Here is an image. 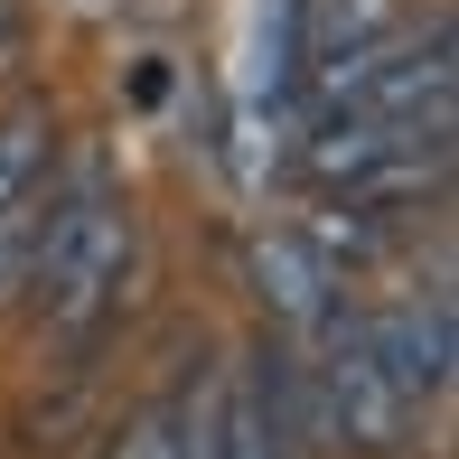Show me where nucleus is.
<instances>
[{"label":"nucleus","mask_w":459,"mask_h":459,"mask_svg":"<svg viewBox=\"0 0 459 459\" xmlns=\"http://www.w3.org/2000/svg\"><path fill=\"white\" fill-rule=\"evenodd\" d=\"M132 254H141V235H132V206H122L103 151H75L56 169L48 206H38V244H29V281L19 290L38 300V319L56 338H94L132 290Z\"/></svg>","instance_id":"nucleus-1"},{"label":"nucleus","mask_w":459,"mask_h":459,"mask_svg":"<svg viewBox=\"0 0 459 459\" xmlns=\"http://www.w3.org/2000/svg\"><path fill=\"white\" fill-rule=\"evenodd\" d=\"M300 347H309V366H319V394H328V422H338V450L403 459V450H412V422H422V403H412V394L385 375V357H375V338H366V309L338 300Z\"/></svg>","instance_id":"nucleus-2"},{"label":"nucleus","mask_w":459,"mask_h":459,"mask_svg":"<svg viewBox=\"0 0 459 459\" xmlns=\"http://www.w3.org/2000/svg\"><path fill=\"white\" fill-rule=\"evenodd\" d=\"M366 338H375L385 375L412 394V403H441V394H450V366H459V338H450V290H422V300L366 309Z\"/></svg>","instance_id":"nucleus-3"},{"label":"nucleus","mask_w":459,"mask_h":459,"mask_svg":"<svg viewBox=\"0 0 459 459\" xmlns=\"http://www.w3.org/2000/svg\"><path fill=\"white\" fill-rule=\"evenodd\" d=\"M254 281H263V309H273L290 338H309V328L338 309V273H328L300 235H263L254 244Z\"/></svg>","instance_id":"nucleus-4"},{"label":"nucleus","mask_w":459,"mask_h":459,"mask_svg":"<svg viewBox=\"0 0 459 459\" xmlns=\"http://www.w3.org/2000/svg\"><path fill=\"white\" fill-rule=\"evenodd\" d=\"M206 459H300V450L281 441L263 385H254V357L216 375V431H206Z\"/></svg>","instance_id":"nucleus-5"},{"label":"nucleus","mask_w":459,"mask_h":459,"mask_svg":"<svg viewBox=\"0 0 459 459\" xmlns=\"http://www.w3.org/2000/svg\"><path fill=\"white\" fill-rule=\"evenodd\" d=\"M300 244L328 263V273H357V263H375V254L394 244V225H385V206H357V197H338V206H328V216L300 235Z\"/></svg>","instance_id":"nucleus-6"},{"label":"nucleus","mask_w":459,"mask_h":459,"mask_svg":"<svg viewBox=\"0 0 459 459\" xmlns=\"http://www.w3.org/2000/svg\"><path fill=\"white\" fill-rule=\"evenodd\" d=\"M38 178H48V113L29 103V113H10V122H0V206H10V197H29Z\"/></svg>","instance_id":"nucleus-7"},{"label":"nucleus","mask_w":459,"mask_h":459,"mask_svg":"<svg viewBox=\"0 0 459 459\" xmlns=\"http://www.w3.org/2000/svg\"><path fill=\"white\" fill-rule=\"evenodd\" d=\"M113 459H178L169 412H132V422H122V441H113Z\"/></svg>","instance_id":"nucleus-8"},{"label":"nucleus","mask_w":459,"mask_h":459,"mask_svg":"<svg viewBox=\"0 0 459 459\" xmlns=\"http://www.w3.org/2000/svg\"><path fill=\"white\" fill-rule=\"evenodd\" d=\"M19 48V0H0V56Z\"/></svg>","instance_id":"nucleus-9"}]
</instances>
